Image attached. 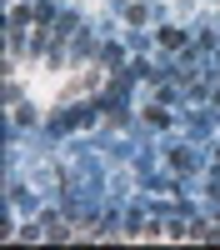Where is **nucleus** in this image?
Instances as JSON below:
<instances>
[{
	"instance_id": "nucleus-2",
	"label": "nucleus",
	"mask_w": 220,
	"mask_h": 250,
	"mask_svg": "<svg viewBox=\"0 0 220 250\" xmlns=\"http://www.w3.org/2000/svg\"><path fill=\"white\" fill-rule=\"evenodd\" d=\"M155 40H160V50H185V45H190V35L180 30V25H160Z\"/></svg>"
},
{
	"instance_id": "nucleus-3",
	"label": "nucleus",
	"mask_w": 220,
	"mask_h": 250,
	"mask_svg": "<svg viewBox=\"0 0 220 250\" xmlns=\"http://www.w3.org/2000/svg\"><path fill=\"white\" fill-rule=\"evenodd\" d=\"M140 120L155 125V130H165V125H170V115H165V110H155V105H150V110H140Z\"/></svg>"
},
{
	"instance_id": "nucleus-1",
	"label": "nucleus",
	"mask_w": 220,
	"mask_h": 250,
	"mask_svg": "<svg viewBox=\"0 0 220 250\" xmlns=\"http://www.w3.org/2000/svg\"><path fill=\"white\" fill-rule=\"evenodd\" d=\"M165 165H170V175H190V170H200V155L185 150V145H170V150H165Z\"/></svg>"
}]
</instances>
